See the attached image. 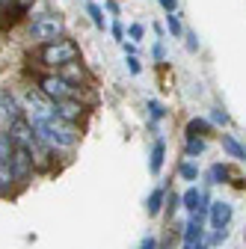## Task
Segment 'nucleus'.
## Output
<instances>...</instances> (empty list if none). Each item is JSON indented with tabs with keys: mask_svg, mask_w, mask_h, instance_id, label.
<instances>
[{
	"mask_svg": "<svg viewBox=\"0 0 246 249\" xmlns=\"http://www.w3.org/2000/svg\"><path fill=\"white\" fill-rule=\"evenodd\" d=\"M33 128H36V137L45 140L53 151H69L77 145V124H71V122H63V119L53 116L48 122L33 124Z\"/></svg>",
	"mask_w": 246,
	"mask_h": 249,
	"instance_id": "1",
	"label": "nucleus"
},
{
	"mask_svg": "<svg viewBox=\"0 0 246 249\" xmlns=\"http://www.w3.org/2000/svg\"><path fill=\"white\" fill-rule=\"evenodd\" d=\"M39 59H42V66H45L48 71H56V69H63L66 62H71V59H80V45H77L74 39L63 36V39H56V42H48V45H42V51H39Z\"/></svg>",
	"mask_w": 246,
	"mask_h": 249,
	"instance_id": "2",
	"label": "nucleus"
},
{
	"mask_svg": "<svg viewBox=\"0 0 246 249\" xmlns=\"http://www.w3.org/2000/svg\"><path fill=\"white\" fill-rule=\"evenodd\" d=\"M66 36V21L63 15H53V12H45V15H36L33 21L27 24V39L36 42V45H48V42H56Z\"/></svg>",
	"mask_w": 246,
	"mask_h": 249,
	"instance_id": "3",
	"label": "nucleus"
},
{
	"mask_svg": "<svg viewBox=\"0 0 246 249\" xmlns=\"http://www.w3.org/2000/svg\"><path fill=\"white\" fill-rule=\"evenodd\" d=\"M21 107H24V116H27L30 122H33V124L53 119V101L42 95V92H39V86H30V89H24V95H21Z\"/></svg>",
	"mask_w": 246,
	"mask_h": 249,
	"instance_id": "4",
	"label": "nucleus"
},
{
	"mask_svg": "<svg viewBox=\"0 0 246 249\" xmlns=\"http://www.w3.org/2000/svg\"><path fill=\"white\" fill-rule=\"evenodd\" d=\"M36 86H39V92L45 98H51V101H63V98H80V89L83 86H71L59 71H48V74H42L39 80H36Z\"/></svg>",
	"mask_w": 246,
	"mask_h": 249,
	"instance_id": "5",
	"label": "nucleus"
},
{
	"mask_svg": "<svg viewBox=\"0 0 246 249\" xmlns=\"http://www.w3.org/2000/svg\"><path fill=\"white\" fill-rule=\"evenodd\" d=\"M86 104L80 101V98H63V101H53V116L56 119H63V122H71V124H77L83 116H86Z\"/></svg>",
	"mask_w": 246,
	"mask_h": 249,
	"instance_id": "6",
	"label": "nucleus"
},
{
	"mask_svg": "<svg viewBox=\"0 0 246 249\" xmlns=\"http://www.w3.org/2000/svg\"><path fill=\"white\" fill-rule=\"evenodd\" d=\"M21 116H24L21 101L12 95L9 89L0 86V128H9V124H12L15 119H21Z\"/></svg>",
	"mask_w": 246,
	"mask_h": 249,
	"instance_id": "7",
	"label": "nucleus"
},
{
	"mask_svg": "<svg viewBox=\"0 0 246 249\" xmlns=\"http://www.w3.org/2000/svg\"><path fill=\"white\" fill-rule=\"evenodd\" d=\"M12 169H15L18 184H27V181H30V175L36 172L33 154H30V148H27V145H15V151H12Z\"/></svg>",
	"mask_w": 246,
	"mask_h": 249,
	"instance_id": "8",
	"label": "nucleus"
},
{
	"mask_svg": "<svg viewBox=\"0 0 246 249\" xmlns=\"http://www.w3.org/2000/svg\"><path fill=\"white\" fill-rule=\"evenodd\" d=\"M9 134H12V140H15V145H33L36 142V128H33V122H30L27 116H21V119H15L12 124H9Z\"/></svg>",
	"mask_w": 246,
	"mask_h": 249,
	"instance_id": "9",
	"label": "nucleus"
},
{
	"mask_svg": "<svg viewBox=\"0 0 246 249\" xmlns=\"http://www.w3.org/2000/svg\"><path fill=\"white\" fill-rule=\"evenodd\" d=\"M231 216H234V205H231V202H223V199L211 202V208H208L211 229H217V226H228V223H231Z\"/></svg>",
	"mask_w": 246,
	"mask_h": 249,
	"instance_id": "10",
	"label": "nucleus"
},
{
	"mask_svg": "<svg viewBox=\"0 0 246 249\" xmlns=\"http://www.w3.org/2000/svg\"><path fill=\"white\" fill-rule=\"evenodd\" d=\"M30 154H33L36 169H51V166H53V158H56V151H53L45 140H39V137H36L33 145H30Z\"/></svg>",
	"mask_w": 246,
	"mask_h": 249,
	"instance_id": "11",
	"label": "nucleus"
},
{
	"mask_svg": "<svg viewBox=\"0 0 246 249\" xmlns=\"http://www.w3.org/2000/svg\"><path fill=\"white\" fill-rule=\"evenodd\" d=\"M59 74H63L71 86H86V80H89V71H86V66L80 59H71V62H66L63 69H56Z\"/></svg>",
	"mask_w": 246,
	"mask_h": 249,
	"instance_id": "12",
	"label": "nucleus"
},
{
	"mask_svg": "<svg viewBox=\"0 0 246 249\" xmlns=\"http://www.w3.org/2000/svg\"><path fill=\"white\" fill-rule=\"evenodd\" d=\"M220 142H223V151L228 154V158H234V160H246V145L234 137V134H220Z\"/></svg>",
	"mask_w": 246,
	"mask_h": 249,
	"instance_id": "13",
	"label": "nucleus"
},
{
	"mask_svg": "<svg viewBox=\"0 0 246 249\" xmlns=\"http://www.w3.org/2000/svg\"><path fill=\"white\" fill-rule=\"evenodd\" d=\"M15 169H12V160H0V196H9L15 190Z\"/></svg>",
	"mask_w": 246,
	"mask_h": 249,
	"instance_id": "14",
	"label": "nucleus"
},
{
	"mask_svg": "<svg viewBox=\"0 0 246 249\" xmlns=\"http://www.w3.org/2000/svg\"><path fill=\"white\" fill-rule=\"evenodd\" d=\"M163 158H166V142H163V137H158L155 145H151V158H148V169H151V175H160V169H163Z\"/></svg>",
	"mask_w": 246,
	"mask_h": 249,
	"instance_id": "15",
	"label": "nucleus"
},
{
	"mask_svg": "<svg viewBox=\"0 0 246 249\" xmlns=\"http://www.w3.org/2000/svg\"><path fill=\"white\" fill-rule=\"evenodd\" d=\"M181 205H184V208H187V211L193 213L196 208H202V205H211V202H208V193H205V190H199V187H190V190L181 196Z\"/></svg>",
	"mask_w": 246,
	"mask_h": 249,
	"instance_id": "16",
	"label": "nucleus"
},
{
	"mask_svg": "<svg viewBox=\"0 0 246 249\" xmlns=\"http://www.w3.org/2000/svg\"><path fill=\"white\" fill-rule=\"evenodd\" d=\"M205 151H208V137H187V142H184V154L187 158H199Z\"/></svg>",
	"mask_w": 246,
	"mask_h": 249,
	"instance_id": "17",
	"label": "nucleus"
},
{
	"mask_svg": "<svg viewBox=\"0 0 246 249\" xmlns=\"http://www.w3.org/2000/svg\"><path fill=\"white\" fill-rule=\"evenodd\" d=\"M163 205H166V190H163V187H158V190L148 196V202H145V211H148L151 216H158V213L163 211Z\"/></svg>",
	"mask_w": 246,
	"mask_h": 249,
	"instance_id": "18",
	"label": "nucleus"
},
{
	"mask_svg": "<svg viewBox=\"0 0 246 249\" xmlns=\"http://www.w3.org/2000/svg\"><path fill=\"white\" fill-rule=\"evenodd\" d=\"M213 131L211 119H190L187 122V137H208Z\"/></svg>",
	"mask_w": 246,
	"mask_h": 249,
	"instance_id": "19",
	"label": "nucleus"
},
{
	"mask_svg": "<svg viewBox=\"0 0 246 249\" xmlns=\"http://www.w3.org/2000/svg\"><path fill=\"white\" fill-rule=\"evenodd\" d=\"M205 181L213 184V187H217V184H226V181H228V166H226V163H213V166L205 172Z\"/></svg>",
	"mask_w": 246,
	"mask_h": 249,
	"instance_id": "20",
	"label": "nucleus"
},
{
	"mask_svg": "<svg viewBox=\"0 0 246 249\" xmlns=\"http://www.w3.org/2000/svg\"><path fill=\"white\" fill-rule=\"evenodd\" d=\"M12 151H15V140L9 128H0V160H12Z\"/></svg>",
	"mask_w": 246,
	"mask_h": 249,
	"instance_id": "21",
	"label": "nucleus"
},
{
	"mask_svg": "<svg viewBox=\"0 0 246 249\" xmlns=\"http://www.w3.org/2000/svg\"><path fill=\"white\" fill-rule=\"evenodd\" d=\"M86 15L92 18V24H95L98 30H107V18H104V9L98 3H92V0H86Z\"/></svg>",
	"mask_w": 246,
	"mask_h": 249,
	"instance_id": "22",
	"label": "nucleus"
},
{
	"mask_svg": "<svg viewBox=\"0 0 246 249\" xmlns=\"http://www.w3.org/2000/svg\"><path fill=\"white\" fill-rule=\"evenodd\" d=\"M178 175H181L184 181H199V163H193V158L181 160V163H178Z\"/></svg>",
	"mask_w": 246,
	"mask_h": 249,
	"instance_id": "23",
	"label": "nucleus"
},
{
	"mask_svg": "<svg viewBox=\"0 0 246 249\" xmlns=\"http://www.w3.org/2000/svg\"><path fill=\"white\" fill-rule=\"evenodd\" d=\"M166 30H169L172 39H184V24H181L178 12H166Z\"/></svg>",
	"mask_w": 246,
	"mask_h": 249,
	"instance_id": "24",
	"label": "nucleus"
},
{
	"mask_svg": "<svg viewBox=\"0 0 246 249\" xmlns=\"http://www.w3.org/2000/svg\"><path fill=\"white\" fill-rule=\"evenodd\" d=\"M181 237H184V240H202V237H205V226L196 223V220H187V226L181 229Z\"/></svg>",
	"mask_w": 246,
	"mask_h": 249,
	"instance_id": "25",
	"label": "nucleus"
},
{
	"mask_svg": "<svg viewBox=\"0 0 246 249\" xmlns=\"http://www.w3.org/2000/svg\"><path fill=\"white\" fill-rule=\"evenodd\" d=\"M163 116H166L163 104H160V101H155V98H148V119H151V128H155V124H158Z\"/></svg>",
	"mask_w": 246,
	"mask_h": 249,
	"instance_id": "26",
	"label": "nucleus"
},
{
	"mask_svg": "<svg viewBox=\"0 0 246 249\" xmlns=\"http://www.w3.org/2000/svg\"><path fill=\"white\" fill-rule=\"evenodd\" d=\"M208 119H211V124H223V128H226V124H228V122H231V119H228V113H226L223 107H213Z\"/></svg>",
	"mask_w": 246,
	"mask_h": 249,
	"instance_id": "27",
	"label": "nucleus"
},
{
	"mask_svg": "<svg viewBox=\"0 0 246 249\" xmlns=\"http://www.w3.org/2000/svg\"><path fill=\"white\" fill-rule=\"evenodd\" d=\"M36 3H39V0H15V18H21L24 12H30Z\"/></svg>",
	"mask_w": 246,
	"mask_h": 249,
	"instance_id": "28",
	"label": "nucleus"
},
{
	"mask_svg": "<svg viewBox=\"0 0 246 249\" xmlns=\"http://www.w3.org/2000/svg\"><path fill=\"white\" fill-rule=\"evenodd\" d=\"M128 36H131V42H140V39L145 36V27H142V24H131V27H128Z\"/></svg>",
	"mask_w": 246,
	"mask_h": 249,
	"instance_id": "29",
	"label": "nucleus"
},
{
	"mask_svg": "<svg viewBox=\"0 0 246 249\" xmlns=\"http://www.w3.org/2000/svg\"><path fill=\"white\" fill-rule=\"evenodd\" d=\"M166 208H169V213H175L181 208V196L178 193H166Z\"/></svg>",
	"mask_w": 246,
	"mask_h": 249,
	"instance_id": "30",
	"label": "nucleus"
},
{
	"mask_svg": "<svg viewBox=\"0 0 246 249\" xmlns=\"http://www.w3.org/2000/svg\"><path fill=\"white\" fill-rule=\"evenodd\" d=\"M125 62H128V71H131L134 77H137V74L142 71V69H140V59H137V53H131V56H125Z\"/></svg>",
	"mask_w": 246,
	"mask_h": 249,
	"instance_id": "31",
	"label": "nucleus"
},
{
	"mask_svg": "<svg viewBox=\"0 0 246 249\" xmlns=\"http://www.w3.org/2000/svg\"><path fill=\"white\" fill-rule=\"evenodd\" d=\"M110 33H113V39H116V42H125V30H122V24H119V21H113Z\"/></svg>",
	"mask_w": 246,
	"mask_h": 249,
	"instance_id": "32",
	"label": "nucleus"
},
{
	"mask_svg": "<svg viewBox=\"0 0 246 249\" xmlns=\"http://www.w3.org/2000/svg\"><path fill=\"white\" fill-rule=\"evenodd\" d=\"M184 249H208V240H184Z\"/></svg>",
	"mask_w": 246,
	"mask_h": 249,
	"instance_id": "33",
	"label": "nucleus"
},
{
	"mask_svg": "<svg viewBox=\"0 0 246 249\" xmlns=\"http://www.w3.org/2000/svg\"><path fill=\"white\" fill-rule=\"evenodd\" d=\"M184 39H187V51H190V53H196V51H199V39H196L193 33H184Z\"/></svg>",
	"mask_w": 246,
	"mask_h": 249,
	"instance_id": "34",
	"label": "nucleus"
},
{
	"mask_svg": "<svg viewBox=\"0 0 246 249\" xmlns=\"http://www.w3.org/2000/svg\"><path fill=\"white\" fill-rule=\"evenodd\" d=\"M140 249H158V237H142V243H140Z\"/></svg>",
	"mask_w": 246,
	"mask_h": 249,
	"instance_id": "35",
	"label": "nucleus"
},
{
	"mask_svg": "<svg viewBox=\"0 0 246 249\" xmlns=\"http://www.w3.org/2000/svg\"><path fill=\"white\" fill-rule=\"evenodd\" d=\"M158 3H160L166 12H178V0H158Z\"/></svg>",
	"mask_w": 246,
	"mask_h": 249,
	"instance_id": "36",
	"label": "nucleus"
},
{
	"mask_svg": "<svg viewBox=\"0 0 246 249\" xmlns=\"http://www.w3.org/2000/svg\"><path fill=\"white\" fill-rule=\"evenodd\" d=\"M104 9L113 12V15H119V3H116V0H104Z\"/></svg>",
	"mask_w": 246,
	"mask_h": 249,
	"instance_id": "37",
	"label": "nucleus"
},
{
	"mask_svg": "<svg viewBox=\"0 0 246 249\" xmlns=\"http://www.w3.org/2000/svg\"><path fill=\"white\" fill-rule=\"evenodd\" d=\"M122 48H125V56L137 53V42H122Z\"/></svg>",
	"mask_w": 246,
	"mask_h": 249,
	"instance_id": "38",
	"label": "nucleus"
},
{
	"mask_svg": "<svg viewBox=\"0 0 246 249\" xmlns=\"http://www.w3.org/2000/svg\"><path fill=\"white\" fill-rule=\"evenodd\" d=\"M163 56H166V51H163V45H155V59H158V62H163Z\"/></svg>",
	"mask_w": 246,
	"mask_h": 249,
	"instance_id": "39",
	"label": "nucleus"
},
{
	"mask_svg": "<svg viewBox=\"0 0 246 249\" xmlns=\"http://www.w3.org/2000/svg\"><path fill=\"white\" fill-rule=\"evenodd\" d=\"M12 3H15V0H0V12H9Z\"/></svg>",
	"mask_w": 246,
	"mask_h": 249,
	"instance_id": "40",
	"label": "nucleus"
},
{
	"mask_svg": "<svg viewBox=\"0 0 246 249\" xmlns=\"http://www.w3.org/2000/svg\"><path fill=\"white\" fill-rule=\"evenodd\" d=\"M243 237H246V231H243Z\"/></svg>",
	"mask_w": 246,
	"mask_h": 249,
	"instance_id": "41",
	"label": "nucleus"
}]
</instances>
